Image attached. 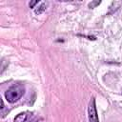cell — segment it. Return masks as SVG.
Instances as JSON below:
<instances>
[{
	"label": "cell",
	"instance_id": "6da1fadb",
	"mask_svg": "<svg viewBox=\"0 0 122 122\" xmlns=\"http://www.w3.org/2000/svg\"><path fill=\"white\" fill-rule=\"evenodd\" d=\"M24 92H25V90L22 86L15 85V86H12L7 90V92L5 93V97H6L8 102L14 103V102L18 101L23 96Z\"/></svg>",
	"mask_w": 122,
	"mask_h": 122
},
{
	"label": "cell",
	"instance_id": "7a4b0ae2",
	"mask_svg": "<svg viewBox=\"0 0 122 122\" xmlns=\"http://www.w3.org/2000/svg\"><path fill=\"white\" fill-rule=\"evenodd\" d=\"M88 117H89V122H99L98 114H97V111H96V107H95V100H94V98H92V100L89 103Z\"/></svg>",
	"mask_w": 122,
	"mask_h": 122
},
{
	"label": "cell",
	"instance_id": "3957f363",
	"mask_svg": "<svg viewBox=\"0 0 122 122\" xmlns=\"http://www.w3.org/2000/svg\"><path fill=\"white\" fill-rule=\"evenodd\" d=\"M38 9H36L34 11H35V13L36 14H40V13H42L45 10H46V8H47V3H45V2H42L41 4H40V6L39 7H37Z\"/></svg>",
	"mask_w": 122,
	"mask_h": 122
},
{
	"label": "cell",
	"instance_id": "277c9868",
	"mask_svg": "<svg viewBox=\"0 0 122 122\" xmlns=\"http://www.w3.org/2000/svg\"><path fill=\"white\" fill-rule=\"evenodd\" d=\"M26 118H27V114L24 112V113H20L18 114L15 119H14V122H25L26 121Z\"/></svg>",
	"mask_w": 122,
	"mask_h": 122
},
{
	"label": "cell",
	"instance_id": "5b68a950",
	"mask_svg": "<svg viewBox=\"0 0 122 122\" xmlns=\"http://www.w3.org/2000/svg\"><path fill=\"white\" fill-rule=\"evenodd\" d=\"M99 4H100V1H97V2H94V3H90V4H89V7L93 8L95 5H99Z\"/></svg>",
	"mask_w": 122,
	"mask_h": 122
},
{
	"label": "cell",
	"instance_id": "8992f818",
	"mask_svg": "<svg viewBox=\"0 0 122 122\" xmlns=\"http://www.w3.org/2000/svg\"><path fill=\"white\" fill-rule=\"evenodd\" d=\"M35 4H38V1H32V2H30V8H33V6H34Z\"/></svg>",
	"mask_w": 122,
	"mask_h": 122
}]
</instances>
